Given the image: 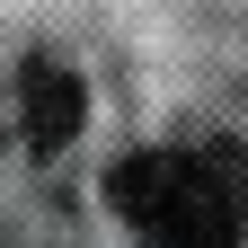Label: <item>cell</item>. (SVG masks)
I'll list each match as a JSON object with an SVG mask.
<instances>
[{
    "label": "cell",
    "instance_id": "6da1fadb",
    "mask_svg": "<svg viewBox=\"0 0 248 248\" xmlns=\"http://www.w3.org/2000/svg\"><path fill=\"white\" fill-rule=\"evenodd\" d=\"M107 204L142 231V248H239V222H248V151L239 142L133 151V160H115Z\"/></svg>",
    "mask_w": 248,
    "mask_h": 248
},
{
    "label": "cell",
    "instance_id": "7a4b0ae2",
    "mask_svg": "<svg viewBox=\"0 0 248 248\" xmlns=\"http://www.w3.org/2000/svg\"><path fill=\"white\" fill-rule=\"evenodd\" d=\"M80 115H89V98H80V80L62 71V62H27L18 71V124H27V151H62L80 133Z\"/></svg>",
    "mask_w": 248,
    "mask_h": 248
}]
</instances>
